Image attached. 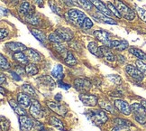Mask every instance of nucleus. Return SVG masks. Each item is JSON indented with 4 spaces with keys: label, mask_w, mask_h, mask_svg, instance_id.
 Segmentation results:
<instances>
[{
    "label": "nucleus",
    "mask_w": 146,
    "mask_h": 131,
    "mask_svg": "<svg viewBox=\"0 0 146 131\" xmlns=\"http://www.w3.org/2000/svg\"><path fill=\"white\" fill-rule=\"evenodd\" d=\"M115 7L118 10L120 15L126 20L132 21L135 17L134 11L132 8L129 7L128 5H126L123 1H121V0H115Z\"/></svg>",
    "instance_id": "obj_1"
},
{
    "label": "nucleus",
    "mask_w": 146,
    "mask_h": 131,
    "mask_svg": "<svg viewBox=\"0 0 146 131\" xmlns=\"http://www.w3.org/2000/svg\"><path fill=\"white\" fill-rule=\"evenodd\" d=\"M131 110L134 118L138 123L142 125L146 123V110L142 104L133 103L131 105Z\"/></svg>",
    "instance_id": "obj_2"
},
{
    "label": "nucleus",
    "mask_w": 146,
    "mask_h": 131,
    "mask_svg": "<svg viewBox=\"0 0 146 131\" xmlns=\"http://www.w3.org/2000/svg\"><path fill=\"white\" fill-rule=\"evenodd\" d=\"M67 17L73 24L82 26L83 22L86 18V15L78 9H70L67 13Z\"/></svg>",
    "instance_id": "obj_3"
},
{
    "label": "nucleus",
    "mask_w": 146,
    "mask_h": 131,
    "mask_svg": "<svg viewBox=\"0 0 146 131\" xmlns=\"http://www.w3.org/2000/svg\"><path fill=\"white\" fill-rule=\"evenodd\" d=\"M89 117H90L91 121H93L96 125H102L108 121V119L106 112L101 110L91 111Z\"/></svg>",
    "instance_id": "obj_4"
},
{
    "label": "nucleus",
    "mask_w": 146,
    "mask_h": 131,
    "mask_svg": "<svg viewBox=\"0 0 146 131\" xmlns=\"http://www.w3.org/2000/svg\"><path fill=\"white\" fill-rule=\"evenodd\" d=\"M98 57H99V58H104L105 60H106L108 61H110V62H113L115 60V56L111 52L110 48L108 46H106V45L100 46L98 48Z\"/></svg>",
    "instance_id": "obj_5"
},
{
    "label": "nucleus",
    "mask_w": 146,
    "mask_h": 131,
    "mask_svg": "<svg viewBox=\"0 0 146 131\" xmlns=\"http://www.w3.org/2000/svg\"><path fill=\"white\" fill-rule=\"evenodd\" d=\"M30 114L32 115V117H33V118L37 119V120L41 119L43 117V111L41 108V105L35 100H32V103L30 106Z\"/></svg>",
    "instance_id": "obj_6"
},
{
    "label": "nucleus",
    "mask_w": 146,
    "mask_h": 131,
    "mask_svg": "<svg viewBox=\"0 0 146 131\" xmlns=\"http://www.w3.org/2000/svg\"><path fill=\"white\" fill-rule=\"evenodd\" d=\"M74 88L78 90V92H86L91 88V84H90V82L88 81L86 79L78 78L74 81Z\"/></svg>",
    "instance_id": "obj_7"
},
{
    "label": "nucleus",
    "mask_w": 146,
    "mask_h": 131,
    "mask_svg": "<svg viewBox=\"0 0 146 131\" xmlns=\"http://www.w3.org/2000/svg\"><path fill=\"white\" fill-rule=\"evenodd\" d=\"M125 71L127 72V74L129 76H131L133 80H135V81H137V82H142L143 81L144 75L138 70L137 67L129 64V65L126 66Z\"/></svg>",
    "instance_id": "obj_8"
},
{
    "label": "nucleus",
    "mask_w": 146,
    "mask_h": 131,
    "mask_svg": "<svg viewBox=\"0 0 146 131\" xmlns=\"http://www.w3.org/2000/svg\"><path fill=\"white\" fill-rule=\"evenodd\" d=\"M114 105L118 110L121 113H123V115L128 116L130 115L132 110H131V106H129V104L127 102H125V100H116L114 102Z\"/></svg>",
    "instance_id": "obj_9"
},
{
    "label": "nucleus",
    "mask_w": 146,
    "mask_h": 131,
    "mask_svg": "<svg viewBox=\"0 0 146 131\" xmlns=\"http://www.w3.org/2000/svg\"><path fill=\"white\" fill-rule=\"evenodd\" d=\"M80 100L82 101V103L86 106L89 107H94L98 104V97L95 95H90V94H86V93H82L80 95Z\"/></svg>",
    "instance_id": "obj_10"
},
{
    "label": "nucleus",
    "mask_w": 146,
    "mask_h": 131,
    "mask_svg": "<svg viewBox=\"0 0 146 131\" xmlns=\"http://www.w3.org/2000/svg\"><path fill=\"white\" fill-rule=\"evenodd\" d=\"M19 124L21 131H30L33 127V121L27 115L19 116Z\"/></svg>",
    "instance_id": "obj_11"
},
{
    "label": "nucleus",
    "mask_w": 146,
    "mask_h": 131,
    "mask_svg": "<svg viewBox=\"0 0 146 131\" xmlns=\"http://www.w3.org/2000/svg\"><path fill=\"white\" fill-rule=\"evenodd\" d=\"M89 2H90L93 5H95L100 13L106 15V16H109V17H111L112 15H114L113 14L111 13V11L109 10V8L106 7V5L102 1H101V0H89Z\"/></svg>",
    "instance_id": "obj_12"
},
{
    "label": "nucleus",
    "mask_w": 146,
    "mask_h": 131,
    "mask_svg": "<svg viewBox=\"0 0 146 131\" xmlns=\"http://www.w3.org/2000/svg\"><path fill=\"white\" fill-rule=\"evenodd\" d=\"M47 106L50 108V110H52L53 112L57 113L60 116H65L67 113V109L62 105H60L57 102H53V101H47L46 102Z\"/></svg>",
    "instance_id": "obj_13"
},
{
    "label": "nucleus",
    "mask_w": 146,
    "mask_h": 131,
    "mask_svg": "<svg viewBox=\"0 0 146 131\" xmlns=\"http://www.w3.org/2000/svg\"><path fill=\"white\" fill-rule=\"evenodd\" d=\"M55 33L63 40V41L69 42L71 41L73 38V33L70 30H69L68 28H64V27H60L58 29H56Z\"/></svg>",
    "instance_id": "obj_14"
},
{
    "label": "nucleus",
    "mask_w": 146,
    "mask_h": 131,
    "mask_svg": "<svg viewBox=\"0 0 146 131\" xmlns=\"http://www.w3.org/2000/svg\"><path fill=\"white\" fill-rule=\"evenodd\" d=\"M93 35H94L95 37H96L98 40V41L104 43L105 44H106L110 41L111 35H110V33L108 32H106V31H104V30H96V31H94Z\"/></svg>",
    "instance_id": "obj_15"
},
{
    "label": "nucleus",
    "mask_w": 146,
    "mask_h": 131,
    "mask_svg": "<svg viewBox=\"0 0 146 131\" xmlns=\"http://www.w3.org/2000/svg\"><path fill=\"white\" fill-rule=\"evenodd\" d=\"M25 54L27 56V58L29 61H31L32 62H38L41 61V55L38 53L37 51L33 50V49H26L25 51Z\"/></svg>",
    "instance_id": "obj_16"
},
{
    "label": "nucleus",
    "mask_w": 146,
    "mask_h": 131,
    "mask_svg": "<svg viewBox=\"0 0 146 131\" xmlns=\"http://www.w3.org/2000/svg\"><path fill=\"white\" fill-rule=\"evenodd\" d=\"M5 45H7V47L10 51H12V52H15V53L22 52V51H25L27 49L26 46H25V45L23 43H21L10 42V43H7Z\"/></svg>",
    "instance_id": "obj_17"
},
{
    "label": "nucleus",
    "mask_w": 146,
    "mask_h": 131,
    "mask_svg": "<svg viewBox=\"0 0 146 131\" xmlns=\"http://www.w3.org/2000/svg\"><path fill=\"white\" fill-rule=\"evenodd\" d=\"M17 102L23 108L30 107V105L32 103L29 96L25 94V93H18V95H17Z\"/></svg>",
    "instance_id": "obj_18"
},
{
    "label": "nucleus",
    "mask_w": 146,
    "mask_h": 131,
    "mask_svg": "<svg viewBox=\"0 0 146 131\" xmlns=\"http://www.w3.org/2000/svg\"><path fill=\"white\" fill-rule=\"evenodd\" d=\"M9 104H10L11 107H12V109L14 110V111L17 114L18 116H25L26 115V111L22 107H20L21 105L18 103V102L15 101L14 100H9Z\"/></svg>",
    "instance_id": "obj_19"
},
{
    "label": "nucleus",
    "mask_w": 146,
    "mask_h": 131,
    "mask_svg": "<svg viewBox=\"0 0 146 131\" xmlns=\"http://www.w3.org/2000/svg\"><path fill=\"white\" fill-rule=\"evenodd\" d=\"M38 81H39V82H40V83L45 85L46 87H49L50 89H53L56 86V83L52 80V78L50 77V76H47V75L40 77V78L38 79Z\"/></svg>",
    "instance_id": "obj_20"
},
{
    "label": "nucleus",
    "mask_w": 146,
    "mask_h": 131,
    "mask_svg": "<svg viewBox=\"0 0 146 131\" xmlns=\"http://www.w3.org/2000/svg\"><path fill=\"white\" fill-rule=\"evenodd\" d=\"M19 12H20L21 14L25 15V16L30 15L33 14V8H32V7H31V5H30L29 3H28V2H26V1L23 2V3H22V4L20 5Z\"/></svg>",
    "instance_id": "obj_21"
},
{
    "label": "nucleus",
    "mask_w": 146,
    "mask_h": 131,
    "mask_svg": "<svg viewBox=\"0 0 146 131\" xmlns=\"http://www.w3.org/2000/svg\"><path fill=\"white\" fill-rule=\"evenodd\" d=\"M52 75L55 78L60 81L61 79L63 78V67L60 64H57L55 65V67L52 71Z\"/></svg>",
    "instance_id": "obj_22"
},
{
    "label": "nucleus",
    "mask_w": 146,
    "mask_h": 131,
    "mask_svg": "<svg viewBox=\"0 0 146 131\" xmlns=\"http://www.w3.org/2000/svg\"><path fill=\"white\" fill-rule=\"evenodd\" d=\"M13 57L16 61H18L19 63H22V64H28V61H29V60H28L27 56L25 54V53H22V52L15 53L13 54Z\"/></svg>",
    "instance_id": "obj_23"
},
{
    "label": "nucleus",
    "mask_w": 146,
    "mask_h": 131,
    "mask_svg": "<svg viewBox=\"0 0 146 131\" xmlns=\"http://www.w3.org/2000/svg\"><path fill=\"white\" fill-rule=\"evenodd\" d=\"M49 123L52 125V127H54L55 128H58L60 130H64V124L61 122L59 118H55V117H50L49 119Z\"/></svg>",
    "instance_id": "obj_24"
},
{
    "label": "nucleus",
    "mask_w": 146,
    "mask_h": 131,
    "mask_svg": "<svg viewBox=\"0 0 146 131\" xmlns=\"http://www.w3.org/2000/svg\"><path fill=\"white\" fill-rule=\"evenodd\" d=\"M97 18L98 19V21L105 23V24H109V25H116L117 24L113 18L109 17V16H106V15H104L102 13H98L97 15Z\"/></svg>",
    "instance_id": "obj_25"
},
{
    "label": "nucleus",
    "mask_w": 146,
    "mask_h": 131,
    "mask_svg": "<svg viewBox=\"0 0 146 131\" xmlns=\"http://www.w3.org/2000/svg\"><path fill=\"white\" fill-rule=\"evenodd\" d=\"M129 52H130V53H132L133 55H134L135 57H137V58L140 59L141 61L146 60V53H145L144 52H143L142 50L132 47V48L129 49Z\"/></svg>",
    "instance_id": "obj_26"
},
{
    "label": "nucleus",
    "mask_w": 146,
    "mask_h": 131,
    "mask_svg": "<svg viewBox=\"0 0 146 131\" xmlns=\"http://www.w3.org/2000/svg\"><path fill=\"white\" fill-rule=\"evenodd\" d=\"M32 35L35 36L38 41H40L41 43H45L46 41V36L40 30H37V29H32L31 30Z\"/></svg>",
    "instance_id": "obj_27"
},
{
    "label": "nucleus",
    "mask_w": 146,
    "mask_h": 131,
    "mask_svg": "<svg viewBox=\"0 0 146 131\" xmlns=\"http://www.w3.org/2000/svg\"><path fill=\"white\" fill-rule=\"evenodd\" d=\"M25 71V72L27 73L28 75H35V74H37V73L39 72L38 68L36 67L35 64H33V62L26 64Z\"/></svg>",
    "instance_id": "obj_28"
},
{
    "label": "nucleus",
    "mask_w": 146,
    "mask_h": 131,
    "mask_svg": "<svg viewBox=\"0 0 146 131\" xmlns=\"http://www.w3.org/2000/svg\"><path fill=\"white\" fill-rule=\"evenodd\" d=\"M65 62L70 66H74L77 64V60L75 59L74 55H73L70 52H67L65 55Z\"/></svg>",
    "instance_id": "obj_29"
},
{
    "label": "nucleus",
    "mask_w": 146,
    "mask_h": 131,
    "mask_svg": "<svg viewBox=\"0 0 146 131\" xmlns=\"http://www.w3.org/2000/svg\"><path fill=\"white\" fill-rule=\"evenodd\" d=\"M98 103H99L100 107L102 108L103 110H108L109 112H114V107L109 101H108V100H99Z\"/></svg>",
    "instance_id": "obj_30"
},
{
    "label": "nucleus",
    "mask_w": 146,
    "mask_h": 131,
    "mask_svg": "<svg viewBox=\"0 0 146 131\" xmlns=\"http://www.w3.org/2000/svg\"><path fill=\"white\" fill-rule=\"evenodd\" d=\"M22 89L25 92V94L29 95V96H33V97H35L36 96V93H35V90L33 89L30 84H24L23 86H22Z\"/></svg>",
    "instance_id": "obj_31"
},
{
    "label": "nucleus",
    "mask_w": 146,
    "mask_h": 131,
    "mask_svg": "<svg viewBox=\"0 0 146 131\" xmlns=\"http://www.w3.org/2000/svg\"><path fill=\"white\" fill-rule=\"evenodd\" d=\"M88 51L90 52L92 54L94 55H96L98 56V44L97 43H95V42H90L88 43Z\"/></svg>",
    "instance_id": "obj_32"
},
{
    "label": "nucleus",
    "mask_w": 146,
    "mask_h": 131,
    "mask_svg": "<svg viewBox=\"0 0 146 131\" xmlns=\"http://www.w3.org/2000/svg\"><path fill=\"white\" fill-rule=\"evenodd\" d=\"M48 38H49L50 41L52 42L53 43H62V41H63V40L61 39L55 32L50 33V35H49Z\"/></svg>",
    "instance_id": "obj_33"
},
{
    "label": "nucleus",
    "mask_w": 146,
    "mask_h": 131,
    "mask_svg": "<svg viewBox=\"0 0 146 131\" xmlns=\"http://www.w3.org/2000/svg\"><path fill=\"white\" fill-rule=\"evenodd\" d=\"M0 58H1V60H0L1 69H2V70H8L9 68H10V64H9L8 61L7 60V58H5V57L3 54L0 55Z\"/></svg>",
    "instance_id": "obj_34"
},
{
    "label": "nucleus",
    "mask_w": 146,
    "mask_h": 131,
    "mask_svg": "<svg viewBox=\"0 0 146 131\" xmlns=\"http://www.w3.org/2000/svg\"><path fill=\"white\" fill-rule=\"evenodd\" d=\"M78 3L86 10H91L92 9V4L89 2V0H77Z\"/></svg>",
    "instance_id": "obj_35"
},
{
    "label": "nucleus",
    "mask_w": 146,
    "mask_h": 131,
    "mask_svg": "<svg viewBox=\"0 0 146 131\" xmlns=\"http://www.w3.org/2000/svg\"><path fill=\"white\" fill-rule=\"evenodd\" d=\"M108 7L109 8V10L111 11V13L113 14L114 15H115L117 18H121L122 15H120V13L118 12V10L116 9V7H115V5H113L112 3H108Z\"/></svg>",
    "instance_id": "obj_36"
},
{
    "label": "nucleus",
    "mask_w": 146,
    "mask_h": 131,
    "mask_svg": "<svg viewBox=\"0 0 146 131\" xmlns=\"http://www.w3.org/2000/svg\"><path fill=\"white\" fill-rule=\"evenodd\" d=\"M26 20L27 22L29 23V24H32V25H37L39 23V17L35 15H27L26 16Z\"/></svg>",
    "instance_id": "obj_37"
},
{
    "label": "nucleus",
    "mask_w": 146,
    "mask_h": 131,
    "mask_svg": "<svg viewBox=\"0 0 146 131\" xmlns=\"http://www.w3.org/2000/svg\"><path fill=\"white\" fill-rule=\"evenodd\" d=\"M136 67L138 68V70L141 72L143 75L146 76V64L143 63L142 61H136Z\"/></svg>",
    "instance_id": "obj_38"
},
{
    "label": "nucleus",
    "mask_w": 146,
    "mask_h": 131,
    "mask_svg": "<svg viewBox=\"0 0 146 131\" xmlns=\"http://www.w3.org/2000/svg\"><path fill=\"white\" fill-rule=\"evenodd\" d=\"M136 11H137V14L139 15V17L141 18L143 22L146 23V10H144L143 8L139 7H136Z\"/></svg>",
    "instance_id": "obj_39"
},
{
    "label": "nucleus",
    "mask_w": 146,
    "mask_h": 131,
    "mask_svg": "<svg viewBox=\"0 0 146 131\" xmlns=\"http://www.w3.org/2000/svg\"><path fill=\"white\" fill-rule=\"evenodd\" d=\"M10 127V122L7 118H4V117H1V128L2 131H7Z\"/></svg>",
    "instance_id": "obj_40"
},
{
    "label": "nucleus",
    "mask_w": 146,
    "mask_h": 131,
    "mask_svg": "<svg viewBox=\"0 0 146 131\" xmlns=\"http://www.w3.org/2000/svg\"><path fill=\"white\" fill-rule=\"evenodd\" d=\"M92 26H93V22L88 17H86L85 20H84V22H83V24H82V27L84 28V29L88 30V29H90Z\"/></svg>",
    "instance_id": "obj_41"
},
{
    "label": "nucleus",
    "mask_w": 146,
    "mask_h": 131,
    "mask_svg": "<svg viewBox=\"0 0 146 131\" xmlns=\"http://www.w3.org/2000/svg\"><path fill=\"white\" fill-rule=\"evenodd\" d=\"M54 48L57 50L60 53H61V54H62V53H67V51H66L65 47L61 43H54Z\"/></svg>",
    "instance_id": "obj_42"
},
{
    "label": "nucleus",
    "mask_w": 146,
    "mask_h": 131,
    "mask_svg": "<svg viewBox=\"0 0 146 131\" xmlns=\"http://www.w3.org/2000/svg\"><path fill=\"white\" fill-rule=\"evenodd\" d=\"M128 47V43L126 41H120L119 44L116 46V50H118V51H123V50H125L126 48Z\"/></svg>",
    "instance_id": "obj_43"
},
{
    "label": "nucleus",
    "mask_w": 146,
    "mask_h": 131,
    "mask_svg": "<svg viewBox=\"0 0 146 131\" xmlns=\"http://www.w3.org/2000/svg\"><path fill=\"white\" fill-rule=\"evenodd\" d=\"M108 78L111 80V82H113L115 84H120L122 82V79L117 75H109Z\"/></svg>",
    "instance_id": "obj_44"
},
{
    "label": "nucleus",
    "mask_w": 146,
    "mask_h": 131,
    "mask_svg": "<svg viewBox=\"0 0 146 131\" xmlns=\"http://www.w3.org/2000/svg\"><path fill=\"white\" fill-rule=\"evenodd\" d=\"M8 35V32L7 29H4V28H2L1 30H0V38H1V40H3L4 38L7 37Z\"/></svg>",
    "instance_id": "obj_45"
},
{
    "label": "nucleus",
    "mask_w": 146,
    "mask_h": 131,
    "mask_svg": "<svg viewBox=\"0 0 146 131\" xmlns=\"http://www.w3.org/2000/svg\"><path fill=\"white\" fill-rule=\"evenodd\" d=\"M111 131H128V128H126V127H120V126H116L115 128H113Z\"/></svg>",
    "instance_id": "obj_46"
},
{
    "label": "nucleus",
    "mask_w": 146,
    "mask_h": 131,
    "mask_svg": "<svg viewBox=\"0 0 146 131\" xmlns=\"http://www.w3.org/2000/svg\"><path fill=\"white\" fill-rule=\"evenodd\" d=\"M50 7H52V11H53V12H55L56 14H57V15H60V9H58V7H56V5H54L52 2H50Z\"/></svg>",
    "instance_id": "obj_47"
},
{
    "label": "nucleus",
    "mask_w": 146,
    "mask_h": 131,
    "mask_svg": "<svg viewBox=\"0 0 146 131\" xmlns=\"http://www.w3.org/2000/svg\"><path fill=\"white\" fill-rule=\"evenodd\" d=\"M62 2L66 5H68V7H73V5H77L75 2H73L72 0H62Z\"/></svg>",
    "instance_id": "obj_48"
},
{
    "label": "nucleus",
    "mask_w": 146,
    "mask_h": 131,
    "mask_svg": "<svg viewBox=\"0 0 146 131\" xmlns=\"http://www.w3.org/2000/svg\"><path fill=\"white\" fill-rule=\"evenodd\" d=\"M10 73H11V76H12V78L15 80V81H21V78L17 73H15L14 72H11Z\"/></svg>",
    "instance_id": "obj_49"
},
{
    "label": "nucleus",
    "mask_w": 146,
    "mask_h": 131,
    "mask_svg": "<svg viewBox=\"0 0 146 131\" xmlns=\"http://www.w3.org/2000/svg\"><path fill=\"white\" fill-rule=\"evenodd\" d=\"M59 86H60V88H63L64 90H69V89L70 88V85H69V84H65V83H63V82H61V81H60V82H59Z\"/></svg>",
    "instance_id": "obj_50"
},
{
    "label": "nucleus",
    "mask_w": 146,
    "mask_h": 131,
    "mask_svg": "<svg viewBox=\"0 0 146 131\" xmlns=\"http://www.w3.org/2000/svg\"><path fill=\"white\" fill-rule=\"evenodd\" d=\"M35 3L39 5V7H43V1L42 0H35Z\"/></svg>",
    "instance_id": "obj_51"
},
{
    "label": "nucleus",
    "mask_w": 146,
    "mask_h": 131,
    "mask_svg": "<svg viewBox=\"0 0 146 131\" xmlns=\"http://www.w3.org/2000/svg\"><path fill=\"white\" fill-rule=\"evenodd\" d=\"M5 82V78L4 77V74H3V73H1V82H0V83H1V85H3Z\"/></svg>",
    "instance_id": "obj_52"
},
{
    "label": "nucleus",
    "mask_w": 146,
    "mask_h": 131,
    "mask_svg": "<svg viewBox=\"0 0 146 131\" xmlns=\"http://www.w3.org/2000/svg\"><path fill=\"white\" fill-rule=\"evenodd\" d=\"M55 100H58V101H60V100H61V95H60V93H58L57 95L55 96Z\"/></svg>",
    "instance_id": "obj_53"
},
{
    "label": "nucleus",
    "mask_w": 146,
    "mask_h": 131,
    "mask_svg": "<svg viewBox=\"0 0 146 131\" xmlns=\"http://www.w3.org/2000/svg\"><path fill=\"white\" fill-rule=\"evenodd\" d=\"M1 12H2V15H4V12H5V15H7V10L5 8L4 10V7H1Z\"/></svg>",
    "instance_id": "obj_54"
},
{
    "label": "nucleus",
    "mask_w": 146,
    "mask_h": 131,
    "mask_svg": "<svg viewBox=\"0 0 146 131\" xmlns=\"http://www.w3.org/2000/svg\"><path fill=\"white\" fill-rule=\"evenodd\" d=\"M141 104L143 106V108H144L145 110H146V100H142V103Z\"/></svg>",
    "instance_id": "obj_55"
},
{
    "label": "nucleus",
    "mask_w": 146,
    "mask_h": 131,
    "mask_svg": "<svg viewBox=\"0 0 146 131\" xmlns=\"http://www.w3.org/2000/svg\"><path fill=\"white\" fill-rule=\"evenodd\" d=\"M11 1H13V2H15H15H17L18 0H11Z\"/></svg>",
    "instance_id": "obj_56"
}]
</instances>
